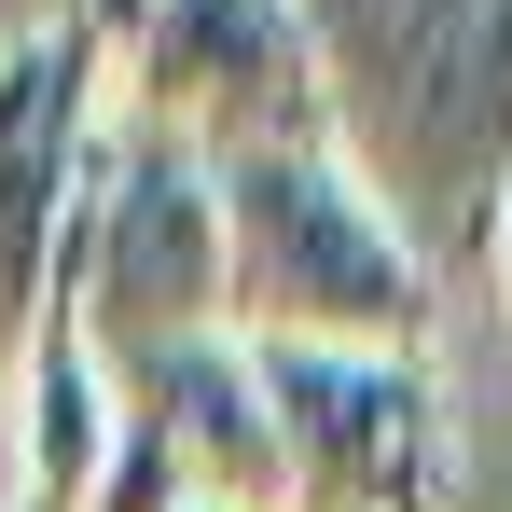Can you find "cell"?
<instances>
[{"label":"cell","mask_w":512,"mask_h":512,"mask_svg":"<svg viewBox=\"0 0 512 512\" xmlns=\"http://www.w3.org/2000/svg\"><path fill=\"white\" fill-rule=\"evenodd\" d=\"M111 70V111L167 125L180 153H305L333 139V70L305 0H70Z\"/></svg>","instance_id":"cell-2"},{"label":"cell","mask_w":512,"mask_h":512,"mask_svg":"<svg viewBox=\"0 0 512 512\" xmlns=\"http://www.w3.org/2000/svg\"><path fill=\"white\" fill-rule=\"evenodd\" d=\"M111 139V70L70 14L14 28L0 42V360H28V333L56 319V250H70V208L84 167Z\"/></svg>","instance_id":"cell-5"},{"label":"cell","mask_w":512,"mask_h":512,"mask_svg":"<svg viewBox=\"0 0 512 512\" xmlns=\"http://www.w3.org/2000/svg\"><path fill=\"white\" fill-rule=\"evenodd\" d=\"M28 429H14V512H84L97 471H111V374H97V346L70 319H42L28 333Z\"/></svg>","instance_id":"cell-7"},{"label":"cell","mask_w":512,"mask_h":512,"mask_svg":"<svg viewBox=\"0 0 512 512\" xmlns=\"http://www.w3.org/2000/svg\"><path fill=\"white\" fill-rule=\"evenodd\" d=\"M485 250H499V291H512V180L485 194Z\"/></svg>","instance_id":"cell-8"},{"label":"cell","mask_w":512,"mask_h":512,"mask_svg":"<svg viewBox=\"0 0 512 512\" xmlns=\"http://www.w3.org/2000/svg\"><path fill=\"white\" fill-rule=\"evenodd\" d=\"M222 333L236 346H374L429 360V250L402 208L346 167L333 139L305 153H222Z\"/></svg>","instance_id":"cell-1"},{"label":"cell","mask_w":512,"mask_h":512,"mask_svg":"<svg viewBox=\"0 0 512 512\" xmlns=\"http://www.w3.org/2000/svg\"><path fill=\"white\" fill-rule=\"evenodd\" d=\"M277 429V512H443V374L374 346H250Z\"/></svg>","instance_id":"cell-4"},{"label":"cell","mask_w":512,"mask_h":512,"mask_svg":"<svg viewBox=\"0 0 512 512\" xmlns=\"http://www.w3.org/2000/svg\"><path fill=\"white\" fill-rule=\"evenodd\" d=\"M111 402L180 457L194 512H277V429H263V374L236 333H194V346H153V360H97Z\"/></svg>","instance_id":"cell-6"},{"label":"cell","mask_w":512,"mask_h":512,"mask_svg":"<svg viewBox=\"0 0 512 512\" xmlns=\"http://www.w3.org/2000/svg\"><path fill=\"white\" fill-rule=\"evenodd\" d=\"M56 319L97 360H153V346L222 333V180H208V153L111 111L84 208H70V250H56Z\"/></svg>","instance_id":"cell-3"}]
</instances>
